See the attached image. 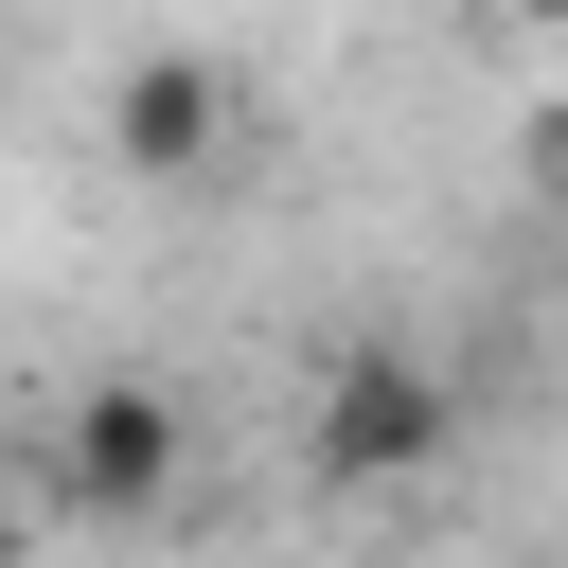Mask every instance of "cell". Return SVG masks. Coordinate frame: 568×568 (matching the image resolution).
<instances>
[{
  "label": "cell",
  "mask_w": 568,
  "mask_h": 568,
  "mask_svg": "<svg viewBox=\"0 0 568 568\" xmlns=\"http://www.w3.org/2000/svg\"><path fill=\"white\" fill-rule=\"evenodd\" d=\"M0 568H18V497H0Z\"/></svg>",
  "instance_id": "277c9868"
},
{
  "label": "cell",
  "mask_w": 568,
  "mask_h": 568,
  "mask_svg": "<svg viewBox=\"0 0 568 568\" xmlns=\"http://www.w3.org/2000/svg\"><path fill=\"white\" fill-rule=\"evenodd\" d=\"M550 160H568V106H550Z\"/></svg>",
  "instance_id": "5b68a950"
},
{
  "label": "cell",
  "mask_w": 568,
  "mask_h": 568,
  "mask_svg": "<svg viewBox=\"0 0 568 568\" xmlns=\"http://www.w3.org/2000/svg\"><path fill=\"white\" fill-rule=\"evenodd\" d=\"M53 497H71V515H106V532H124V515H160V497H178V390H142V373L71 390V408H53Z\"/></svg>",
  "instance_id": "7a4b0ae2"
},
{
  "label": "cell",
  "mask_w": 568,
  "mask_h": 568,
  "mask_svg": "<svg viewBox=\"0 0 568 568\" xmlns=\"http://www.w3.org/2000/svg\"><path fill=\"white\" fill-rule=\"evenodd\" d=\"M106 160H124V178H213V160H231V71H213V53H124Z\"/></svg>",
  "instance_id": "3957f363"
},
{
  "label": "cell",
  "mask_w": 568,
  "mask_h": 568,
  "mask_svg": "<svg viewBox=\"0 0 568 568\" xmlns=\"http://www.w3.org/2000/svg\"><path fill=\"white\" fill-rule=\"evenodd\" d=\"M462 444V390L408 355V337H355L337 373H320V426H302V462L337 479V497H390V479H426Z\"/></svg>",
  "instance_id": "6da1fadb"
}]
</instances>
